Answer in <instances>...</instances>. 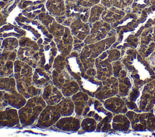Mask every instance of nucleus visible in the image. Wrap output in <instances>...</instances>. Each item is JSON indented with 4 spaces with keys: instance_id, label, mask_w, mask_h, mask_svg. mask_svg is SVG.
<instances>
[{
    "instance_id": "nucleus-1",
    "label": "nucleus",
    "mask_w": 155,
    "mask_h": 137,
    "mask_svg": "<svg viewBox=\"0 0 155 137\" xmlns=\"http://www.w3.org/2000/svg\"><path fill=\"white\" fill-rule=\"evenodd\" d=\"M34 69L18 59L14 62V75L18 91L27 100L35 96L41 95L42 90L36 88L33 83Z\"/></svg>"
},
{
    "instance_id": "nucleus-2",
    "label": "nucleus",
    "mask_w": 155,
    "mask_h": 137,
    "mask_svg": "<svg viewBox=\"0 0 155 137\" xmlns=\"http://www.w3.org/2000/svg\"><path fill=\"white\" fill-rule=\"evenodd\" d=\"M74 104L70 97H64L54 106L47 105L41 113L36 127L47 129L54 126L62 117L74 114Z\"/></svg>"
},
{
    "instance_id": "nucleus-3",
    "label": "nucleus",
    "mask_w": 155,
    "mask_h": 137,
    "mask_svg": "<svg viewBox=\"0 0 155 137\" xmlns=\"http://www.w3.org/2000/svg\"><path fill=\"white\" fill-rule=\"evenodd\" d=\"M18 25L21 27L27 32V36L35 40L39 46L48 44L53 39V36L48 32L39 21L35 19H29L22 14H19L15 18Z\"/></svg>"
},
{
    "instance_id": "nucleus-4",
    "label": "nucleus",
    "mask_w": 155,
    "mask_h": 137,
    "mask_svg": "<svg viewBox=\"0 0 155 137\" xmlns=\"http://www.w3.org/2000/svg\"><path fill=\"white\" fill-rule=\"evenodd\" d=\"M47 30L53 37L58 53L65 57L68 56L73 51L74 40L69 27L54 20Z\"/></svg>"
},
{
    "instance_id": "nucleus-5",
    "label": "nucleus",
    "mask_w": 155,
    "mask_h": 137,
    "mask_svg": "<svg viewBox=\"0 0 155 137\" xmlns=\"http://www.w3.org/2000/svg\"><path fill=\"white\" fill-rule=\"evenodd\" d=\"M46 106L47 104L41 95L27 99L26 103L18 109L20 124L22 126H29L35 124Z\"/></svg>"
},
{
    "instance_id": "nucleus-6",
    "label": "nucleus",
    "mask_w": 155,
    "mask_h": 137,
    "mask_svg": "<svg viewBox=\"0 0 155 137\" xmlns=\"http://www.w3.org/2000/svg\"><path fill=\"white\" fill-rule=\"evenodd\" d=\"M17 59L25 62L33 69L38 66L40 59L39 46L30 37L24 36L19 39Z\"/></svg>"
},
{
    "instance_id": "nucleus-7",
    "label": "nucleus",
    "mask_w": 155,
    "mask_h": 137,
    "mask_svg": "<svg viewBox=\"0 0 155 137\" xmlns=\"http://www.w3.org/2000/svg\"><path fill=\"white\" fill-rule=\"evenodd\" d=\"M40 59L38 66L51 74L54 60L58 54V49L53 39L47 45L39 46Z\"/></svg>"
},
{
    "instance_id": "nucleus-8",
    "label": "nucleus",
    "mask_w": 155,
    "mask_h": 137,
    "mask_svg": "<svg viewBox=\"0 0 155 137\" xmlns=\"http://www.w3.org/2000/svg\"><path fill=\"white\" fill-rule=\"evenodd\" d=\"M65 68L78 83L85 74V69L80 59L79 53L72 51L65 58Z\"/></svg>"
},
{
    "instance_id": "nucleus-9",
    "label": "nucleus",
    "mask_w": 155,
    "mask_h": 137,
    "mask_svg": "<svg viewBox=\"0 0 155 137\" xmlns=\"http://www.w3.org/2000/svg\"><path fill=\"white\" fill-rule=\"evenodd\" d=\"M62 25L69 27L71 33L74 38L84 40L90 33V28L87 22L73 18H67Z\"/></svg>"
},
{
    "instance_id": "nucleus-10",
    "label": "nucleus",
    "mask_w": 155,
    "mask_h": 137,
    "mask_svg": "<svg viewBox=\"0 0 155 137\" xmlns=\"http://www.w3.org/2000/svg\"><path fill=\"white\" fill-rule=\"evenodd\" d=\"M17 59V49L9 51L2 49L0 53V77H13L14 62Z\"/></svg>"
},
{
    "instance_id": "nucleus-11",
    "label": "nucleus",
    "mask_w": 155,
    "mask_h": 137,
    "mask_svg": "<svg viewBox=\"0 0 155 137\" xmlns=\"http://www.w3.org/2000/svg\"><path fill=\"white\" fill-rule=\"evenodd\" d=\"M82 118V116H79L73 114L61 118L54 126L62 131L76 132L81 129V123Z\"/></svg>"
},
{
    "instance_id": "nucleus-12",
    "label": "nucleus",
    "mask_w": 155,
    "mask_h": 137,
    "mask_svg": "<svg viewBox=\"0 0 155 137\" xmlns=\"http://www.w3.org/2000/svg\"><path fill=\"white\" fill-rule=\"evenodd\" d=\"M65 4V16L67 18H73L82 20L84 22H88L90 16V8L82 7L76 2Z\"/></svg>"
},
{
    "instance_id": "nucleus-13",
    "label": "nucleus",
    "mask_w": 155,
    "mask_h": 137,
    "mask_svg": "<svg viewBox=\"0 0 155 137\" xmlns=\"http://www.w3.org/2000/svg\"><path fill=\"white\" fill-rule=\"evenodd\" d=\"M20 124L18 109L10 106L0 110V126L15 127Z\"/></svg>"
},
{
    "instance_id": "nucleus-14",
    "label": "nucleus",
    "mask_w": 155,
    "mask_h": 137,
    "mask_svg": "<svg viewBox=\"0 0 155 137\" xmlns=\"http://www.w3.org/2000/svg\"><path fill=\"white\" fill-rule=\"evenodd\" d=\"M80 89L87 93L90 97H94L95 94L99 92L101 88V83L95 76L87 75H85L78 82Z\"/></svg>"
},
{
    "instance_id": "nucleus-15",
    "label": "nucleus",
    "mask_w": 155,
    "mask_h": 137,
    "mask_svg": "<svg viewBox=\"0 0 155 137\" xmlns=\"http://www.w3.org/2000/svg\"><path fill=\"white\" fill-rule=\"evenodd\" d=\"M41 97L47 105L50 106L57 104L65 97L61 91L54 86L52 82L43 89Z\"/></svg>"
},
{
    "instance_id": "nucleus-16",
    "label": "nucleus",
    "mask_w": 155,
    "mask_h": 137,
    "mask_svg": "<svg viewBox=\"0 0 155 137\" xmlns=\"http://www.w3.org/2000/svg\"><path fill=\"white\" fill-rule=\"evenodd\" d=\"M107 27V25L101 21L94 22L90 29L89 34L84 40L85 45L94 43L102 39L106 34Z\"/></svg>"
},
{
    "instance_id": "nucleus-17",
    "label": "nucleus",
    "mask_w": 155,
    "mask_h": 137,
    "mask_svg": "<svg viewBox=\"0 0 155 137\" xmlns=\"http://www.w3.org/2000/svg\"><path fill=\"white\" fill-rule=\"evenodd\" d=\"M32 80L33 84L36 88L43 89L52 82L51 74L43 68L38 66L34 69Z\"/></svg>"
},
{
    "instance_id": "nucleus-18",
    "label": "nucleus",
    "mask_w": 155,
    "mask_h": 137,
    "mask_svg": "<svg viewBox=\"0 0 155 137\" xmlns=\"http://www.w3.org/2000/svg\"><path fill=\"white\" fill-rule=\"evenodd\" d=\"M26 35V31L18 24L7 23L0 28V37L3 38L13 37L19 39Z\"/></svg>"
},
{
    "instance_id": "nucleus-19",
    "label": "nucleus",
    "mask_w": 155,
    "mask_h": 137,
    "mask_svg": "<svg viewBox=\"0 0 155 137\" xmlns=\"http://www.w3.org/2000/svg\"><path fill=\"white\" fill-rule=\"evenodd\" d=\"M74 104V114L76 116H81L84 109L89 99V95L80 90L71 97Z\"/></svg>"
},
{
    "instance_id": "nucleus-20",
    "label": "nucleus",
    "mask_w": 155,
    "mask_h": 137,
    "mask_svg": "<svg viewBox=\"0 0 155 137\" xmlns=\"http://www.w3.org/2000/svg\"><path fill=\"white\" fill-rule=\"evenodd\" d=\"M52 83L58 89H61L62 86L70 80H74L65 68L61 69H53L51 72Z\"/></svg>"
},
{
    "instance_id": "nucleus-21",
    "label": "nucleus",
    "mask_w": 155,
    "mask_h": 137,
    "mask_svg": "<svg viewBox=\"0 0 155 137\" xmlns=\"http://www.w3.org/2000/svg\"><path fill=\"white\" fill-rule=\"evenodd\" d=\"M45 6L47 11L53 16L65 15V4L64 0H47Z\"/></svg>"
},
{
    "instance_id": "nucleus-22",
    "label": "nucleus",
    "mask_w": 155,
    "mask_h": 137,
    "mask_svg": "<svg viewBox=\"0 0 155 137\" xmlns=\"http://www.w3.org/2000/svg\"><path fill=\"white\" fill-rule=\"evenodd\" d=\"M0 90L12 94L18 92L13 77H0Z\"/></svg>"
},
{
    "instance_id": "nucleus-23",
    "label": "nucleus",
    "mask_w": 155,
    "mask_h": 137,
    "mask_svg": "<svg viewBox=\"0 0 155 137\" xmlns=\"http://www.w3.org/2000/svg\"><path fill=\"white\" fill-rule=\"evenodd\" d=\"M60 90L65 97H71L81 89L78 83L74 80H71L65 83Z\"/></svg>"
},
{
    "instance_id": "nucleus-24",
    "label": "nucleus",
    "mask_w": 155,
    "mask_h": 137,
    "mask_svg": "<svg viewBox=\"0 0 155 137\" xmlns=\"http://www.w3.org/2000/svg\"><path fill=\"white\" fill-rule=\"evenodd\" d=\"M1 47L2 49L9 51L18 49L19 47V40L18 39L13 37L4 38Z\"/></svg>"
},
{
    "instance_id": "nucleus-25",
    "label": "nucleus",
    "mask_w": 155,
    "mask_h": 137,
    "mask_svg": "<svg viewBox=\"0 0 155 137\" xmlns=\"http://www.w3.org/2000/svg\"><path fill=\"white\" fill-rule=\"evenodd\" d=\"M81 128L84 132H92L97 128V123L91 117H84L81 123Z\"/></svg>"
},
{
    "instance_id": "nucleus-26",
    "label": "nucleus",
    "mask_w": 155,
    "mask_h": 137,
    "mask_svg": "<svg viewBox=\"0 0 155 137\" xmlns=\"http://www.w3.org/2000/svg\"><path fill=\"white\" fill-rule=\"evenodd\" d=\"M102 11L103 7L98 4L94 5V6L91 7L90 11V16L88 22L93 24L98 21Z\"/></svg>"
},
{
    "instance_id": "nucleus-27",
    "label": "nucleus",
    "mask_w": 155,
    "mask_h": 137,
    "mask_svg": "<svg viewBox=\"0 0 155 137\" xmlns=\"http://www.w3.org/2000/svg\"><path fill=\"white\" fill-rule=\"evenodd\" d=\"M37 18L38 20L47 28H48L55 20V18L47 11L39 13Z\"/></svg>"
},
{
    "instance_id": "nucleus-28",
    "label": "nucleus",
    "mask_w": 155,
    "mask_h": 137,
    "mask_svg": "<svg viewBox=\"0 0 155 137\" xmlns=\"http://www.w3.org/2000/svg\"><path fill=\"white\" fill-rule=\"evenodd\" d=\"M65 58L66 57L58 53L54 60L53 69H64L65 68Z\"/></svg>"
},
{
    "instance_id": "nucleus-29",
    "label": "nucleus",
    "mask_w": 155,
    "mask_h": 137,
    "mask_svg": "<svg viewBox=\"0 0 155 137\" xmlns=\"http://www.w3.org/2000/svg\"><path fill=\"white\" fill-rule=\"evenodd\" d=\"M99 1L100 0H77L76 2L82 7L90 8L97 4Z\"/></svg>"
},
{
    "instance_id": "nucleus-30",
    "label": "nucleus",
    "mask_w": 155,
    "mask_h": 137,
    "mask_svg": "<svg viewBox=\"0 0 155 137\" xmlns=\"http://www.w3.org/2000/svg\"><path fill=\"white\" fill-rule=\"evenodd\" d=\"M5 101L4 98V92L0 90V110L5 109L7 106H8Z\"/></svg>"
},
{
    "instance_id": "nucleus-31",
    "label": "nucleus",
    "mask_w": 155,
    "mask_h": 137,
    "mask_svg": "<svg viewBox=\"0 0 155 137\" xmlns=\"http://www.w3.org/2000/svg\"><path fill=\"white\" fill-rule=\"evenodd\" d=\"M7 19L8 17L3 14L1 11H0V28L6 24Z\"/></svg>"
},
{
    "instance_id": "nucleus-32",
    "label": "nucleus",
    "mask_w": 155,
    "mask_h": 137,
    "mask_svg": "<svg viewBox=\"0 0 155 137\" xmlns=\"http://www.w3.org/2000/svg\"><path fill=\"white\" fill-rule=\"evenodd\" d=\"M65 2H69V3H73L76 2L77 0H64Z\"/></svg>"
},
{
    "instance_id": "nucleus-33",
    "label": "nucleus",
    "mask_w": 155,
    "mask_h": 137,
    "mask_svg": "<svg viewBox=\"0 0 155 137\" xmlns=\"http://www.w3.org/2000/svg\"><path fill=\"white\" fill-rule=\"evenodd\" d=\"M3 39H4V38L3 37H0V53H1V51H2V48H1V43H2V40H3Z\"/></svg>"
}]
</instances>
